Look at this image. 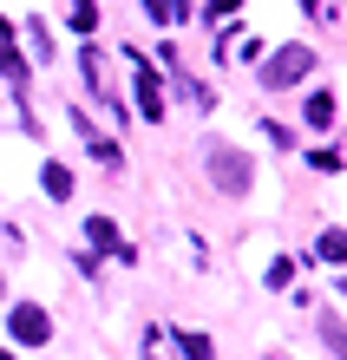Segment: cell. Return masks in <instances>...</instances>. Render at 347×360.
I'll return each mask as SVG.
<instances>
[{
  "mask_svg": "<svg viewBox=\"0 0 347 360\" xmlns=\"http://www.w3.org/2000/svg\"><path fill=\"white\" fill-rule=\"evenodd\" d=\"M308 72H315V46H275L269 66H263V86L269 92H289L295 79H308Z\"/></svg>",
  "mask_w": 347,
  "mask_h": 360,
  "instance_id": "obj_1",
  "label": "cell"
},
{
  "mask_svg": "<svg viewBox=\"0 0 347 360\" xmlns=\"http://www.w3.org/2000/svg\"><path fill=\"white\" fill-rule=\"evenodd\" d=\"M210 184L223 190V197H243L249 190V158L236 151V144H210Z\"/></svg>",
  "mask_w": 347,
  "mask_h": 360,
  "instance_id": "obj_2",
  "label": "cell"
},
{
  "mask_svg": "<svg viewBox=\"0 0 347 360\" xmlns=\"http://www.w3.org/2000/svg\"><path fill=\"white\" fill-rule=\"evenodd\" d=\"M7 328H13V341H20V347H46V334H53L46 308H33V302H20V308L7 314Z\"/></svg>",
  "mask_w": 347,
  "mask_h": 360,
  "instance_id": "obj_3",
  "label": "cell"
},
{
  "mask_svg": "<svg viewBox=\"0 0 347 360\" xmlns=\"http://www.w3.org/2000/svg\"><path fill=\"white\" fill-rule=\"evenodd\" d=\"M132 92H138V112L144 118H164V79H158V66H132Z\"/></svg>",
  "mask_w": 347,
  "mask_h": 360,
  "instance_id": "obj_4",
  "label": "cell"
},
{
  "mask_svg": "<svg viewBox=\"0 0 347 360\" xmlns=\"http://www.w3.org/2000/svg\"><path fill=\"white\" fill-rule=\"evenodd\" d=\"M85 236H92V249H118L125 262H138V249H125V243H118V229H112V217H92V223H85Z\"/></svg>",
  "mask_w": 347,
  "mask_h": 360,
  "instance_id": "obj_5",
  "label": "cell"
},
{
  "mask_svg": "<svg viewBox=\"0 0 347 360\" xmlns=\"http://www.w3.org/2000/svg\"><path fill=\"white\" fill-rule=\"evenodd\" d=\"M301 124H315V131H328V124H334V98H328V92H315L308 105H301Z\"/></svg>",
  "mask_w": 347,
  "mask_h": 360,
  "instance_id": "obj_6",
  "label": "cell"
},
{
  "mask_svg": "<svg viewBox=\"0 0 347 360\" xmlns=\"http://www.w3.org/2000/svg\"><path fill=\"white\" fill-rule=\"evenodd\" d=\"M66 27L92 33V27H99V0H66Z\"/></svg>",
  "mask_w": 347,
  "mask_h": 360,
  "instance_id": "obj_7",
  "label": "cell"
},
{
  "mask_svg": "<svg viewBox=\"0 0 347 360\" xmlns=\"http://www.w3.org/2000/svg\"><path fill=\"white\" fill-rule=\"evenodd\" d=\"M39 184H46V197H53V203H66V197H72V171H66V164H46V177H39Z\"/></svg>",
  "mask_w": 347,
  "mask_h": 360,
  "instance_id": "obj_8",
  "label": "cell"
},
{
  "mask_svg": "<svg viewBox=\"0 0 347 360\" xmlns=\"http://www.w3.org/2000/svg\"><path fill=\"white\" fill-rule=\"evenodd\" d=\"M315 256H321V262H341V256H347V236H341V229H328V236L315 243Z\"/></svg>",
  "mask_w": 347,
  "mask_h": 360,
  "instance_id": "obj_9",
  "label": "cell"
},
{
  "mask_svg": "<svg viewBox=\"0 0 347 360\" xmlns=\"http://www.w3.org/2000/svg\"><path fill=\"white\" fill-rule=\"evenodd\" d=\"M0 79H13V86H20V79H27V66H20V53L7 46V39H0Z\"/></svg>",
  "mask_w": 347,
  "mask_h": 360,
  "instance_id": "obj_10",
  "label": "cell"
},
{
  "mask_svg": "<svg viewBox=\"0 0 347 360\" xmlns=\"http://www.w3.org/2000/svg\"><path fill=\"white\" fill-rule=\"evenodd\" d=\"M144 13H151V20H164V27H170V20H184L190 7H177V0H144Z\"/></svg>",
  "mask_w": 347,
  "mask_h": 360,
  "instance_id": "obj_11",
  "label": "cell"
},
{
  "mask_svg": "<svg viewBox=\"0 0 347 360\" xmlns=\"http://www.w3.org/2000/svg\"><path fill=\"white\" fill-rule=\"evenodd\" d=\"M321 334H328V347H334V354H347V328L334 321V314H328V321H321Z\"/></svg>",
  "mask_w": 347,
  "mask_h": 360,
  "instance_id": "obj_12",
  "label": "cell"
},
{
  "mask_svg": "<svg viewBox=\"0 0 347 360\" xmlns=\"http://www.w3.org/2000/svg\"><path fill=\"white\" fill-rule=\"evenodd\" d=\"M269 282H275V288H289V282H295V262H289V256H275V269H269Z\"/></svg>",
  "mask_w": 347,
  "mask_h": 360,
  "instance_id": "obj_13",
  "label": "cell"
},
{
  "mask_svg": "<svg viewBox=\"0 0 347 360\" xmlns=\"http://www.w3.org/2000/svg\"><path fill=\"white\" fill-rule=\"evenodd\" d=\"M184 354L190 360H210V334H184Z\"/></svg>",
  "mask_w": 347,
  "mask_h": 360,
  "instance_id": "obj_14",
  "label": "cell"
},
{
  "mask_svg": "<svg viewBox=\"0 0 347 360\" xmlns=\"http://www.w3.org/2000/svg\"><path fill=\"white\" fill-rule=\"evenodd\" d=\"M236 7H243V0H210V20H229Z\"/></svg>",
  "mask_w": 347,
  "mask_h": 360,
  "instance_id": "obj_15",
  "label": "cell"
},
{
  "mask_svg": "<svg viewBox=\"0 0 347 360\" xmlns=\"http://www.w3.org/2000/svg\"><path fill=\"white\" fill-rule=\"evenodd\" d=\"M308 13L315 20H334V0H308Z\"/></svg>",
  "mask_w": 347,
  "mask_h": 360,
  "instance_id": "obj_16",
  "label": "cell"
},
{
  "mask_svg": "<svg viewBox=\"0 0 347 360\" xmlns=\"http://www.w3.org/2000/svg\"><path fill=\"white\" fill-rule=\"evenodd\" d=\"M0 39H7V13H0Z\"/></svg>",
  "mask_w": 347,
  "mask_h": 360,
  "instance_id": "obj_17",
  "label": "cell"
},
{
  "mask_svg": "<svg viewBox=\"0 0 347 360\" xmlns=\"http://www.w3.org/2000/svg\"><path fill=\"white\" fill-rule=\"evenodd\" d=\"M0 295H7V282H0Z\"/></svg>",
  "mask_w": 347,
  "mask_h": 360,
  "instance_id": "obj_18",
  "label": "cell"
}]
</instances>
